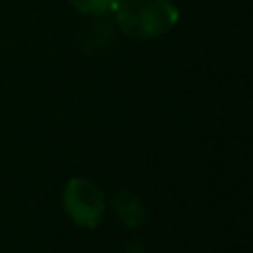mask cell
<instances>
[{
  "instance_id": "cell-1",
  "label": "cell",
  "mask_w": 253,
  "mask_h": 253,
  "mask_svg": "<svg viewBox=\"0 0 253 253\" xmlns=\"http://www.w3.org/2000/svg\"><path fill=\"white\" fill-rule=\"evenodd\" d=\"M114 13L118 29L140 40L160 38L180 20V9L171 0H120Z\"/></svg>"
},
{
  "instance_id": "cell-2",
  "label": "cell",
  "mask_w": 253,
  "mask_h": 253,
  "mask_svg": "<svg viewBox=\"0 0 253 253\" xmlns=\"http://www.w3.org/2000/svg\"><path fill=\"white\" fill-rule=\"evenodd\" d=\"M62 207L74 224L83 229H96L102 222L107 200L93 180L71 178L62 193Z\"/></svg>"
},
{
  "instance_id": "cell-3",
  "label": "cell",
  "mask_w": 253,
  "mask_h": 253,
  "mask_svg": "<svg viewBox=\"0 0 253 253\" xmlns=\"http://www.w3.org/2000/svg\"><path fill=\"white\" fill-rule=\"evenodd\" d=\"M114 211L126 229H140L144 224V218H147V211H144V205H142V200H140V196H135V193H131V191L116 193Z\"/></svg>"
},
{
  "instance_id": "cell-4",
  "label": "cell",
  "mask_w": 253,
  "mask_h": 253,
  "mask_svg": "<svg viewBox=\"0 0 253 253\" xmlns=\"http://www.w3.org/2000/svg\"><path fill=\"white\" fill-rule=\"evenodd\" d=\"M69 4L87 16H105L109 11H116L120 0H69Z\"/></svg>"
},
{
  "instance_id": "cell-5",
  "label": "cell",
  "mask_w": 253,
  "mask_h": 253,
  "mask_svg": "<svg viewBox=\"0 0 253 253\" xmlns=\"http://www.w3.org/2000/svg\"><path fill=\"white\" fill-rule=\"evenodd\" d=\"M126 253H142V247H140L138 242H129V245H126Z\"/></svg>"
}]
</instances>
